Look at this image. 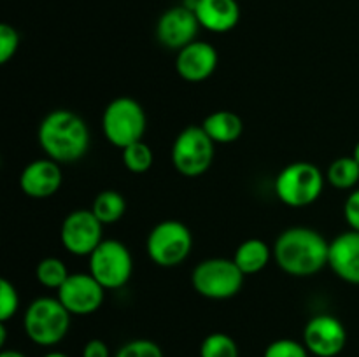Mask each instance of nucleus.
Wrapping results in <instances>:
<instances>
[{
    "label": "nucleus",
    "instance_id": "10",
    "mask_svg": "<svg viewBox=\"0 0 359 357\" xmlns=\"http://www.w3.org/2000/svg\"><path fill=\"white\" fill-rule=\"evenodd\" d=\"M104 224L91 210H74L63 219L60 227V240L67 252L74 255H91V252L104 241Z\"/></svg>",
    "mask_w": 359,
    "mask_h": 357
},
{
    "label": "nucleus",
    "instance_id": "32",
    "mask_svg": "<svg viewBox=\"0 0 359 357\" xmlns=\"http://www.w3.org/2000/svg\"><path fill=\"white\" fill-rule=\"evenodd\" d=\"M44 357H69V356H65L63 352H49V354H46Z\"/></svg>",
    "mask_w": 359,
    "mask_h": 357
},
{
    "label": "nucleus",
    "instance_id": "6",
    "mask_svg": "<svg viewBox=\"0 0 359 357\" xmlns=\"http://www.w3.org/2000/svg\"><path fill=\"white\" fill-rule=\"evenodd\" d=\"M245 275L233 259L209 258L200 261L191 273L193 289L207 300H230L241 293Z\"/></svg>",
    "mask_w": 359,
    "mask_h": 357
},
{
    "label": "nucleus",
    "instance_id": "12",
    "mask_svg": "<svg viewBox=\"0 0 359 357\" xmlns=\"http://www.w3.org/2000/svg\"><path fill=\"white\" fill-rule=\"evenodd\" d=\"M58 300L70 315H90L102 307L105 298V289L88 273H70L67 282L60 287Z\"/></svg>",
    "mask_w": 359,
    "mask_h": 357
},
{
    "label": "nucleus",
    "instance_id": "7",
    "mask_svg": "<svg viewBox=\"0 0 359 357\" xmlns=\"http://www.w3.org/2000/svg\"><path fill=\"white\" fill-rule=\"evenodd\" d=\"M193 248V234L184 223L167 219L149 231L146 251L151 261L161 268H175L188 259Z\"/></svg>",
    "mask_w": 359,
    "mask_h": 357
},
{
    "label": "nucleus",
    "instance_id": "14",
    "mask_svg": "<svg viewBox=\"0 0 359 357\" xmlns=\"http://www.w3.org/2000/svg\"><path fill=\"white\" fill-rule=\"evenodd\" d=\"M219 56L217 49L210 42L195 41L177 51L175 70L186 83H203L217 69Z\"/></svg>",
    "mask_w": 359,
    "mask_h": 357
},
{
    "label": "nucleus",
    "instance_id": "25",
    "mask_svg": "<svg viewBox=\"0 0 359 357\" xmlns=\"http://www.w3.org/2000/svg\"><path fill=\"white\" fill-rule=\"evenodd\" d=\"M20 308V294L14 284L7 279L0 280V322H7L16 315Z\"/></svg>",
    "mask_w": 359,
    "mask_h": 357
},
{
    "label": "nucleus",
    "instance_id": "24",
    "mask_svg": "<svg viewBox=\"0 0 359 357\" xmlns=\"http://www.w3.org/2000/svg\"><path fill=\"white\" fill-rule=\"evenodd\" d=\"M200 357H241V350L226 332H210L200 345Z\"/></svg>",
    "mask_w": 359,
    "mask_h": 357
},
{
    "label": "nucleus",
    "instance_id": "28",
    "mask_svg": "<svg viewBox=\"0 0 359 357\" xmlns=\"http://www.w3.org/2000/svg\"><path fill=\"white\" fill-rule=\"evenodd\" d=\"M18 48H20V34L16 28L9 23L0 24V63L2 65L9 63L18 52Z\"/></svg>",
    "mask_w": 359,
    "mask_h": 357
},
{
    "label": "nucleus",
    "instance_id": "31",
    "mask_svg": "<svg viewBox=\"0 0 359 357\" xmlns=\"http://www.w3.org/2000/svg\"><path fill=\"white\" fill-rule=\"evenodd\" d=\"M0 357H27L25 354H21L20 350H2Z\"/></svg>",
    "mask_w": 359,
    "mask_h": 357
},
{
    "label": "nucleus",
    "instance_id": "21",
    "mask_svg": "<svg viewBox=\"0 0 359 357\" xmlns=\"http://www.w3.org/2000/svg\"><path fill=\"white\" fill-rule=\"evenodd\" d=\"M326 181L337 189H353L359 182V163L354 156H342L332 161L326 170Z\"/></svg>",
    "mask_w": 359,
    "mask_h": 357
},
{
    "label": "nucleus",
    "instance_id": "11",
    "mask_svg": "<svg viewBox=\"0 0 359 357\" xmlns=\"http://www.w3.org/2000/svg\"><path fill=\"white\" fill-rule=\"evenodd\" d=\"M347 343L346 326L330 314L309 318L304 328V345L316 357H337Z\"/></svg>",
    "mask_w": 359,
    "mask_h": 357
},
{
    "label": "nucleus",
    "instance_id": "30",
    "mask_svg": "<svg viewBox=\"0 0 359 357\" xmlns=\"http://www.w3.org/2000/svg\"><path fill=\"white\" fill-rule=\"evenodd\" d=\"M83 357H111V352H109L107 343L95 338V340H90V342L84 345Z\"/></svg>",
    "mask_w": 359,
    "mask_h": 357
},
{
    "label": "nucleus",
    "instance_id": "27",
    "mask_svg": "<svg viewBox=\"0 0 359 357\" xmlns=\"http://www.w3.org/2000/svg\"><path fill=\"white\" fill-rule=\"evenodd\" d=\"M309 350L304 343L291 338H280L270 343L263 357H309Z\"/></svg>",
    "mask_w": 359,
    "mask_h": 357
},
{
    "label": "nucleus",
    "instance_id": "17",
    "mask_svg": "<svg viewBox=\"0 0 359 357\" xmlns=\"http://www.w3.org/2000/svg\"><path fill=\"white\" fill-rule=\"evenodd\" d=\"M193 10L200 27L212 34H226L241 21L237 0H196Z\"/></svg>",
    "mask_w": 359,
    "mask_h": 357
},
{
    "label": "nucleus",
    "instance_id": "15",
    "mask_svg": "<svg viewBox=\"0 0 359 357\" xmlns=\"http://www.w3.org/2000/svg\"><path fill=\"white\" fill-rule=\"evenodd\" d=\"M63 174L60 163L51 158H41L23 168L20 175V188L28 198L44 200L56 195L62 188Z\"/></svg>",
    "mask_w": 359,
    "mask_h": 357
},
{
    "label": "nucleus",
    "instance_id": "3",
    "mask_svg": "<svg viewBox=\"0 0 359 357\" xmlns=\"http://www.w3.org/2000/svg\"><path fill=\"white\" fill-rule=\"evenodd\" d=\"M70 312L58 298L42 296L28 304L23 328L28 338L41 346H53L62 342L70 329Z\"/></svg>",
    "mask_w": 359,
    "mask_h": 357
},
{
    "label": "nucleus",
    "instance_id": "9",
    "mask_svg": "<svg viewBox=\"0 0 359 357\" xmlns=\"http://www.w3.org/2000/svg\"><path fill=\"white\" fill-rule=\"evenodd\" d=\"M214 161V142L202 126L182 130L172 146V164L184 177H198Z\"/></svg>",
    "mask_w": 359,
    "mask_h": 357
},
{
    "label": "nucleus",
    "instance_id": "29",
    "mask_svg": "<svg viewBox=\"0 0 359 357\" xmlns=\"http://www.w3.org/2000/svg\"><path fill=\"white\" fill-rule=\"evenodd\" d=\"M344 217L351 230L359 231V189H354L344 203Z\"/></svg>",
    "mask_w": 359,
    "mask_h": 357
},
{
    "label": "nucleus",
    "instance_id": "22",
    "mask_svg": "<svg viewBox=\"0 0 359 357\" xmlns=\"http://www.w3.org/2000/svg\"><path fill=\"white\" fill-rule=\"evenodd\" d=\"M70 276L67 265L58 258H44L35 268V279L41 286L58 290Z\"/></svg>",
    "mask_w": 359,
    "mask_h": 357
},
{
    "label": "nucleus",
    "instance_id": "19",
    "mask_svg": "<svg viewBox=\"0 0 359 357\" xmlns=\"http://www.w3.org/2000/svg\"><path fill=\"white\" fill-rule=\"evenodd\" d=\"M273 258V251L262 238H249L237 247L233 254L235 265L241 268L244 275H256L266 268L270 259Z\"/></svg>",
    "mask_w": 359,
    "mask_h": 357
},
{
    "label": "nucleus",
    "instance_id": "5",
    "mask_svg": "<svg viewBox=\"0 0 359 357\" xmlns=\"http://www.w3.org/2000/svg\"><path fill=\"white\" fill-rule=\"evenodd\" d=\"M147 128V115L142 105L130 97H118L109 102L102 114V132L105 140L118 149L142 140Z\"/></svg>",
    "mask_w": 359,
    "mask_h": 357
},
{
    "label": "nucleus",
    "instance_id": "8",
    "mask_svg": "<svg viewBox=\"0 0 359 357\" xmlns=\"http://www.w3.org/2000/svg\"><path fill=\"white\" fill-rule=\"evenodd\" d=\"M90 258V273L105 290L121 289L133 273V258L130 248L119 240H104Z\"/></svg>",
    "mask_w": 359,
    "mask_h": 357
},
{
    "label": "nucleus",
    "instance_id": "16",
    "mask_svg": "<svg viewBox=\"0 0 359 357\" xmlns=\"http://www.w3.org/2000/svg\"><path fill=\"white\" fill-rule=\"evenodd\" d=\"M328 266L340 280L359 286V231H344L330 241Z\"/></svg>",
    "mask_w": 359,
    "mask_h": 357
},
{
    "label": "nucleus",
    "instance_id": "13",
    "mask_svg": "<svg viewBox=\"0 0 359 357\" xmlns=\"http://www.w3.org/2000/svg\"><path fill=\"white\" fill-rule=\"evenodd\" d=\"M195 10L182 6L170 7L160 16L156 23V38L163 48L181 51L188 44L196 41L200 30Z\"/></svg>",
    "mask_w": 359,
    "mask_h": 357
},
{
    "label": "nucleus",
    "instance_id": "26",
    "mask_svg": "<svg viewBox=\"0 0 359 357\" xmlns=\"http://www.w3.org/2000/svg\"><path fill=\"white\" fill-rule=\"evenodd\" d=\"M114 357H163V350L160 349L158 343L146 338H140L125 343L116 352Z\"/></svg>",
    "mask_w": 359,
    "mask_h": 357
},
{
    "label": "nucleus",
    "instance_id": "23",
    "mask_svg": "<svg viewBox=\"0 0 359 357\" xmlns=\"http://www.w3.org/2000/svg\"><path fill=\"white\" fill-rule=\"evenodd\" d=\"M121 158L125 168L132 174H146L154 163L153 149L144 140H139V142H133L128 147H125L121 150Z\"/></svg>",
    "mask_w": 359,
    "mask_h": 357
},
{
    "label": "nucleus",
    "instance_id": "2",
    "mask_svg": "<svg viewBox=\"0 0 359 357\" xmlns=\"http://www.w3.org/2000/svg\"><path fill=\"white\" fill-rule=\"evenodd\" d=\"M39 146L56 163H76L90 149V128L79 114L56 108L39 125Z\"/></svg>",
    "mask_w": 359,
    "mask_h": 357
},
{
    "label": "nucleus",
    "instance_id": "1",
    "mask_svg": "<svg viewBox=\"0 0 359 357\" xmlns=\"http://www.w3.org/2000/svg\"><path fill=\"white\" fill-rule=\"evenodd\" d=\"M273 259L291 276H312L328 266L330 241L319 231L305 226L287 227L272 247Z\"/></svg>",
    "mask_w": 359,
    "mask_h": 357
},
{
    "label": "nucleus",
    "instance_id": "4",
    "mask_svg": "<svg viewBox=\"0 0 359 357\" xmlns=\"http://www.w3.org/2000/svg\"><path fill=\"white\" fill-rule=\"evenodd\" d=\"M276 195L291 209H304L318 202L325 189V175L309 161H294L284 167L276 177Z\"/></svg>",
    "mask_w": 359,
    "mask_h": 357
},
{
    "label": "nucleus",
    "instance_id": "20",
    "mask_svg": "<svg viewBox=\"0 0 359 357\" xmlns=\"http://www.w3.org/2000/svg\"><path fill=\"white\" fill-rule=\"evenodd\" d=\"M90 210L95 214V217H97L104 226H107V224L118 223V220L125 216L126 200L119 191L105 189V191L98 192V195L95 196L93 205H91Z\"/></svg>",
    "mask_w": 359,
    "mask_h": 357
},
{
    "label": "nucleus",
    "instance_id": "33",
    "mask_svg": "<svg viewBox=\"0 0 359 357\" xmlns=\"http://www.w3.org/2000/svg\"><path fill=\"white\" fill-rule=\"evenodd\" d=\"M353 156L356 158V161L359 163V142L354 146V150H353Z\"/></svg>",
    "mask_w": 359,
    "mask_h": 357
},
{
    "label": "nucleus",
    "instance_id": "18",
    "mask_svg": "<svg viewBox=\"0 0 359 357\" xmlns=\"http://www.w3.org/2000/svg\"><path fill=\"white\" fill-rule=\"evenodd\" d=\"M202 128L212 139L214 144L237 142L244 132V122L238 114L231 111H216L207 115L202 122Z\"/></svg>",
    "mask_w": 359,
    "mask_h": 357
}]
</instances>
